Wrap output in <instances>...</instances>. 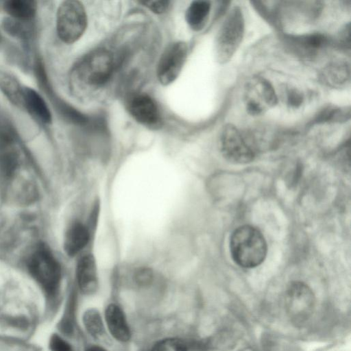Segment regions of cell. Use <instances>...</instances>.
<instances>
[{"label":"cell","instance_id":"cell-22","mask_svg":"<svg viewBox=\"0 0 351 351\" xmlns=\"http://www.w3.org/2000/svg\"><path fill=\"white\" fill-rule=\"evenodd\" d=\"M152 351H188L186 343L176 338H167L156 343Z\"/></svg>","mask_w":351,"mask_h":351},{"label":"cell","instance_id":"cell-13","mask_svg":"<svg viewBox=\"0 0 351 351\" xmlns=\"http://www.w3.org/2000/svg\"><path fill=\"white\" fill-rule=\"evenodd\" d=\"M23 107L35 119L45 124L51 122V114L45 101L35 90L23 88Z\"/></svg>","mask_w":351,"mask_h":351},{"label":"cell","instance_id":"cell-20","mask_svg":"<svg viewBox=\"0 0 351 351\" xmlns=\"http://www.w3.org/2000/svg\"><path fill=\"white\" fill-rule=\"evenodd\" d=\"M85 328L94 338L98 339L104 334V328L99 313L95 309H89L83 317Z\"/></svg>","mask_w":351,"mask_h":351},{"label":"cell","instance_id":"cell-16","mask_svg":"<svg viewBox=\"0 0 351 351\" xmlns=\"http://www.w3.org/2000/svg\"><path fill=\"white\" fill-rule=\"evenodd\" d=\"M3 8L10 18L26 22L35 16L37 4L32 0H9L3 3Z\"/></svg>","mask_w":351,"mask_h":351},{"label":"cell","instance_id":"cell-12","mask_svg":"<svg viewBox=\"0 0 351 351\" xmlns=\"http://www.w3.org/2000/svg\"><path fill=\"white\" fill-rule=\"evenodd\" d=\"M129 109L133 117L144 125H154L158 121L159 114L154 100L146 95H138L130 101Z\"/></svg>","mask_w":351,"mask_h":351},{"label":"cell","instance_id":"cell-7","mask_svg":"<svg viewBox=\"0 0 351 351\" xmlns=\"http://www.w3.org/2000/svg\"><path fill=\"white\" fill-rule=\"evenodd\" d=\"M245 109L251 115H260L278 102V97L271 83L266 79L253 77L248 80L243 90Z\"/></svg>","mask_w":351,"mask_h":351},{"label":"cell","instance_id":"cell-18","mask_svg":"<svg viewBox=\"0 0 351 351\" xmlns=\"http://www.w3.org/2000/svg\"><path fill=\"white\" fill-rule=\"evenodd\" d=\"M322 77L332 87L343 86L350 80L349 64L341 61L332 62L324 69Z\"/></svg>","mask_w":351,"mask_h":351},{"label":"cell","instance_id":"cell-10","mask_svg":"<svg viewBox=\"0 0 351 351\" xmlns=\"http://www.w3.org/2000/svg\"><path fill=\"white\" fill-rule=\"evenodd\" d=\"M287 38L291 50L298 56L306 58L317 55L330 43L328 38L319 33L293 36Z\"/></svg>","mask_w":351,"mask_h":351},{"label":"cell","instance_id":"cell-27","mask_svg":"<svg viewBox=\"0 0 351 351\" xmlns=\"http://www.w3.org/2000/svg\"><path fill=\"white\" fill-rule=\"evenodd\" d=\"M142 3L156 14H161L166 11L169 5L168 1H149Z\"/></svg>","mask_w":351,"mask_h":351},{"label":"cell","instance_id":"cell-28","mask_svg":"<svg viewBox=\"0 0 351 351\" xmlns=\"http://www.w3.org/2000/svg\"><path fill=\"white\" fill-rule=\"evenodd\" d=\"M86 351H106L104 348L99 346H92L88 348Z\"/></svg>","mask_w":351,"mask_h":351},{"label":"cell","instance_id":"cell-2","mask_svg":"<svg viewBox=\"0 0 351 351\" xmlns=\"http://www.w3.org/2000/svg\"><path fill=\"white\" fill-rule=\"evenodd\" d=\"M245 21L239 6H234L227 14L217 34L215 56L220 64L230 60L243 40Z\"/></svg>","mask_w":351,"mask_h":351},{"label":"cell","instance_id":"cell-15","mask_svg":"<svg viewBox=\"0 0 351 351\" xmlns=\"http://www.w3.org/2000/svg\"><path fill=\"white\" fill-rule=\"evenodd\" d=\"M90 237L86 226L77 221L71 225L66 232L64 240V249L71 256H75L87 245Z\"/></svg>","mask_w":351,"mask_h":351},{"label":"cell","instance_id":"cell-14","mask_svg":"<svg viewBox=\"0 0 351 351\" xmlns=\"http://www.w3.org/2000/svg\"><path fill=\"white\" fill-rule=\"evenodd\" d=\"M105 319L110 334L121 342L130 339V331L122 310L116 304L108 306L105 312Z\"/></svg>","mask_w":351,"mask_h":351},{"label":"cell","instance_id":"cell-23","mask_svg":"<svg viewBox=\"0 0 351 351\" xmlns=\"http://www.w3.org/2000/svg\"><path fill=\"white\" fill-rule=\"evenodd\" d=\"M60 110L63 115L73 123L82 125L88 121L86 117L69 106L62 104Z\"/></svg>","mask_w":351,"mask_h":351},{"label":"cell","instance_id":"cell-8","mask_svg":"<svg viewBox=\"0 0 351 351\" xmlns=\"http://www.w3.org/2000/svg\"><path fill=\"white\" fill-rule=\"evenodd\" d=\"M221 151L224 158L234 164H246L255 157L254 147L232 124L225 125L220 137Z\"/></svg>","mask_w":351,"mask_h":351},{"label":"cell","instance_id":"cell-5","mask_svg":"<svg viewBox=\"0 0 351 351\" xmlns=\"http://www.w3.org/2000/svg\"><path fill=\"white\" fill-rule=\"evenodd\" d=\"M114 69L113 56L105 49L86 55L75 68L78 78L87 85L99 86L110 78Z\"/></svg>","mask_w":351,"mask_h":351},{"label":"cell","instance_id":"cell-4","mask_svg":"<svg viewBox=\"0 0 351 351\" xmlns=\"http://www.w3.org/2000/svg\"><path fill=\"white\" fill-rule=\"evenodd\" d=\"M86 25V14L81 2H62L56 14L57 34L62 41L67 44L75 43L84 34Z\"/></svg>","mask_w":351,"mask_h":351},{"label":"cell","instance_id":"cell-21","mask_svg":"<svg viewBox=\"0 0 351 351\" xmlns=\"http://www.w3.org/2000/svg\"><path fill=\"white\" fill-rule=\"evenodd\" d=\"M350 118V109L328 107L322 110L317 116L318 123L328 121H344Z\"/></svg>","mask_w":351,"mask_h":351},{"label":"cell","instance_id":"cell-17","mask_svg":"<svg viewBox=\"0 0 351 351\" xmlns=\"http://www.w3.org/2000/svg\"><path fill=\"white\" fill-rule=\"evenodd\" d=\"M210 3L208 1L198 0L193 1L186 12V21L191 29L195 31L201 29L209 15Z\"/></svg>","mask_w":351,"mask_h":351},{"label":"cell","instance_id":"cell-11","mask_svg":"<svg viewBox=\"0 0 351 351\" xmlns=\"http://www.w3.org/2000/svg\"><path fill=\"white\" fill-rule=\"evenodd\" d=\"M77 280L80 290L85 294L95 293L98 287L97 265L91 254L82 256L76 268Z\"/></svg>","mask_w":351,"mask_h":351},{"label":"cell","instance_id":"cell-26","mask_svg":"<svg viewBox=\"0 0 351 351\" xmlns=\"http://www.w3.org/2000/svg\"><path fill=\"white\" fill-rule=\"evenodd\" d=\"M49 348L51 351H73L69 343L58 335L51 336Z\"/></svg>","mask_w":351,"mask_h":351},{"label":"cell","instance_id":"cell-1","mask_svg":"<svg viewBox=\"0 0 351 351\" xmlns=\"http://www.w3.org/2000/svg\"><path fill=\"white\" fill-rule=\"evenodd\" d=\"M230 251L233 261L243 268L260 265L267 253L264 236L256 228L243 225L235 229L230 239Z\"/></svg>","mask_w":351,"mask_h":351},{"label":"cell","instance_id":"cell-6","mask_svg":"<svg viewBox=\"0 0 351 351\" xmlns=\"http://www.w3.org/2000/svg\"><path fill=\"white\" fill-rule=\"evenodd\" d=\"M28 268L47 293L53 294L56 291L61 278V269L50 251L44 247H38L29 258Z\"/></svg>","mask_w":351,"mask_h":351},{"label":"cell","instance_id":"cell-24","mask_svg":"<svg viewBox=\"0 0 351 351\" xmlns=\"http://www.w3.org/2000/svg\"><path fill=\"white\" fill-rule=\"evenodd\" d=\"M286 102L287 105L293 108H297L303 102L302 93L295 88H288L285 90Z\"/></svg>","mask_w":351,"mask_h":351},{"label":"cell","instance_id":"cell-19","mask_svg":"<svg viewBox=\"0 0 351 351\" xmlns=\"http://www.w3.org/2000/svg\"><path fill=\"white\" fill-rule=\"evenodd\" d=\"M0 89L14 104L23 107V88L14 77L7 73L0 74Z\"/></svg>","mask_w":351,"mask_h":351},{"label":"cell","instance_id":"cell-25","mask_svg":"<svg viewBox=\"0 0 351 351\" xmlns=\"http://www.w3.org/2000/svg\"><path fill=\"white\" fill-rule=\"evenodd\" d=\"M134 278L135 282L141 286L148 285L153 280V273L149 268H140L134 273Z\"/></svg>","mask_w":351,"mask_h":351},{"label":"cell","instance_id":"cell-9","mask_svg":"<svg viewBox=\"0 0 351 351\" xmlns=\"http://www.w3.org/2000/svg\"><path fill=\"white\" fill-rule=\"evenodd\" d=\"M187 56V46L182 42L171 44L160 59L157 75L163 85L172 83L179 75Z\"/></svg>","mask_w":351,"mask_h":351},{"label":"cell","instance_id":"cell-3","mask_svg":"<svg viewBox=\"0 0 351 351\" xmlns=\"http://www.w3.org/2000/svg\"><path fill=\"white\" fill-rule=\"evenodd\" d=\"M312 289L301 281L291 282L285 295V308L291 323L302 327L310 319L315 308Z\"/></svg>","mask_w":351,"mask_h":351}]
</instances>
